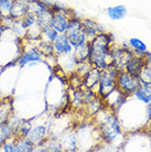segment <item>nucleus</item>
<instances>
[{
  "instance_id": "nucleus-1",
  "label": "nucleus",
  "mask_w": 151,
  "mask_h": 152,
  "mask_svg": "<svg viewBox=\"0 0 151 152\" xmlns=\"http://www.w3.org/2000/svg\"><path fill=\"white\" fill-rule=\"evenodd\" d=\"M89 62L91 64L100 69L105 71L113 64L111 58V33L99 32L98 34L89 40Z\"/></svg>"
},
{
  "instance_id": "nucleus-2",
  "label": "nucleus",
  "mask_w": 151,
  "mask_h": 152,
  "mask_svg": "<svg viewBox=\"0 0 151 152\" xmlns=\"http://www.w3.org/2000/svg\"><path fill=\"white\" fill-rule=\"evenodd\" d=\"M99 126H100V133H102L103 140L105 142H113L115 139L121 134V127L118 121L117 117L115 116L113 111L100 113Z\"/></svg>"
},
{
  "instance_id": "nucleus-3",
  "label": "nucleus",
  "mask_w": 151,
  "mask_h": 152,
  "mask_svg": "<svg viewBox=\"0 0 151 152\" xmlns=\"http://www.w3.org/2000/svg\"><path fill=\"white\" fill-rule=\"evenodd\" d=\"M119 71L120 69H118L114 65H110L108 69L102 71L97 84V94L102 99H105L116 88V76Z\"/></svg>"
},
{
  "instance_id": "nucleus-4",
  "label": "nucleus",
  "mask_w": 151,
  "mask_h": 152,
  "mask_svg": "<svg viewBox=\"0 0 151 152\" xmlns=\"http://www.w3.org/2000/svg\"><path fill=\"white\" fill-rule=\"evenodd\" d=\"M65 34L68 38V40H70V42H71V44L73 45L74 49L84 45V44H86L87 42L89 41L87 39L85 32L83 31L82 20L79 18H76V17H71Z\"/></svg>"
},
{
  "instance_id": "nucleus-5",
  "label": "nucleus",
  "mask_w": 151,
  "mask_h": 152,
  "mask_svg": "<svg viewBox=\"0 0 151 152\" xmlns=\"http://www.w3.org/2000/svg\"><path fill=\"white\" fill-rule=\"evenodd\" d=\"M139 78L129 74L125 69H120L116 76V87L127 97L133 95V93L139 87Z\"/></svg>"
},
{
  "instance_id": "nucleus-6",
  "label": "nucleus",
  "mask_w": 151,
  "mask_h": 152,
  "mask_svg": "<svg viewBox=\"0 0 151 152\" xmlns=\"http://www.w3.org/2000/svg\"><path fill=\"white\" fill-rule=\"evenodd\" d=\"M133 55V52H131L127 46H121V48H113L111 46V58H113V64L118 69H124L126 63L128 60Z\"/></svg>"
},
{
  "instance_id": "nucleus-7",
  "label": "nucleus",
  "mask_w": 151,
  "mask_h": 152,
  "mask_svg": "<svg viewBox=\"0 0 151 152\" xmlns=\"http://www.w3.org/2000/svg\"><path fill=\"white\" fill-rule=\"evenodd\" d=\"M71 19V17L67 15V12L65 9L63 10H59V11H53L52 21H51V26H52L59 33H65L67 30L68 21Z\"/></svg>"
},
{
  "instance_id": "nucleus-8",
  "label": "nucleus",
  "mask_w": 151,
  "mask_h": 152,
  "mask_svg": "<svg viewBox=\"0 0 151 152\" xmlns=\"http://www.w3.org/2000/svg\"><path fill=\"white\" fill-rule=\"evenodd\" d=\"M53 48H54V53L56 54L57 56L72 54L74 52V48L65 33H61L57 37L56 40L53 42Z\"/></svg>"
},
{
  "instance_id": "nucleus-9",
  "label": "nucleus",
  "mask_w": 151,
  "mask_h": 152,
  "mask_svg": "<svg viewBox=\"0 0 151 152\" xmlns=\"http://www.w3.org/2000/svg\"><path fill=\"white\" fill-rule=\"evenodd\" d=\"M146 62L147 61H146L144 55H136V54H133L128 60V62L126 63L124 69H125L126 72H128L129 74L138 77L140 75L141 71H142V69H144Z\"/></svg>"
},
{
  "instance_id": "nucleus-10",
  "label": "nucleus",
  "mask_w": 151,
  "mask_h": 152,
  "mask_svg": "<svg viewBox=\"0 0 151 152\" xmlns=\"http://www.w3.org/2000/svg\"><path fill=\"white\" fill-rule=\"evenodd\" d=\"M46 134H48V128L43 125L35 126L30 129V132L28 134V139L33 143L35 147L41 145L45 141Z\"/></svg>"
},
{
  "instance_id": "nucleus-11",
  "label": "nucleus",
  "mask_w": 151,
  "mask_h": 152,
  "mask_svg": "<svg viewBox=\"0 0 151 152\" xmlns=\"http://www.w3.org/2000/svg\"><path fill=\"white\" fill-rule=\"evenodd\" d=\"M42 62V54L40 53L39 50L32 49L26 51L18 58V65L20 67H24L30 63H41Z\"/></svg>"
},
{
  "instance_id": "nucleus-12",
  "label": "nucleus",
  "mask_w": 151,
  "mask_h": 152,
  "mask_svg": "<svg viewBox=\"0 0 151 152\" xmlns=\"http://www.w3.org/2000/svg\"><path fill=\"white\" fill-rule=\"evenodd\" d=\"M28 12H29L28 0H15L10 17L15 20L22 19L23 17H24V15L28 13Z\"/></svg>"
},
{
  "instance_id": "nucleus-13",
  "label": "nucleus",
  "mask_w": 151,
  "mask_h": 152,
  "mask_svg": "<svg viewBox=\"0 0 151 152\" xmlns=\"http://www.w3.org/2000/svg\"><path fill=\"white\" fill-rule=\"evenodd\" d=\"M100 74H102L100 69L92 66L89 71L84 75V85H85V87L87 89H93L95 86H97Z\"/></svg>"
},
{
  "instance_id": "nucleus-14",
  "label": "nucleus",
  "mask_w": 151,
  "mask_h": 152,
  "mask_svg": "<svg viewBox=\"0 0 151 152\" xmlns=\"http://www.w3.org/2000/svg\"><path fill=\"white\" fill-rule=\"evenodd\" d=\"M82 27H83V31L85 32L88 40H92L94 37L98 34L99 32H102V29L99 28L98 23H96L92 19L82 20Z\"/></svg>"
},
{
  "instance_id": "nucleus-15",
  "label": "nucleus",
  "mask_w": 151,
  "mask_h": 152,
  "mask_svg": "<svg viewBox=\"0 0 151 152\" xmlns=\"http://www.w3.org/2000/svg\"><path fill=\"white\" fill-rule=\"evenodd\" d=\"M133 96L139 102L147 105L151 102V84H140L139 87L137 88L133 93Z\"/></svg>"
},
{
  "instance_id": "nucleus-16",
  "label": "nucleus",
  "mask_w": 151,
  "mask_h": 152,
  "mask_svg": "<svg viewBox=\"0 0 151 152\" xmlns=\"http://www.w3.org/2000/svg\"><path fill=\"white\" fill-rule=\"evenodd\" d=\"M62 60L61 62V66L64 69V71H71L74 72L77 69V65L79 62L77 61V58L74 56V54H66V55H61L59 56Z\"/></svg>"
},
{
  "instance_id": "nucleus-17",
  "label": "nucleus",
  "mask_w": 151,
  "mask_h": 152,
  "mask_svg": "<svg viewBox=\"0 0 151 152\" xmlns=\"http://www.w3.org/2000/svg\"><path fill=\"white\" fill-rule=\"evenodd\" d=\"M107 15L111 20H121L127 15V9L125 6H115L107 8Z\"/></svg>"
},
{
  "instance_id": "nucleus-18",
  "label": "nucleus",
  "mask_w": 151,
  "mask_h": 152,
  "mask_svg": "<svg viewBox=\"0 0 151 152\" xmlns=\"http://www.w3.org/2000/svg\"><path fill=\"white\" fill-rule=\"evenodd\" d=\"M32 151H35V145L28 138H20V140H17L15 152H32Z\"/></svg>"
},
{
  "instance_id": "nucleus-19",
  "label": "nucleus",
  "mask_w": 151,
  "mask_h": 152,
  "mask_svg": "<svg viewBox=\"0 0 151 152\" xmlns=\"http://www.w3.org/2000/svg\"><path fill=\"white\" fill-rule=\"evenodd\" d=\"M59 35H60V33H59L51 24L41 29V37L43 38V40H45V41H48V42L53 43V42L57 39Z\"/></svg>"
},
{
  "instance_id": "nucleus-20",
  "label": "nucleus",
  "mask_w": 151,
  "mask_h": 152,
  "mask_svg": "<svg viewBox=\"0 0 151 152\" xmlns=\"http://www.w3.org/2000/svg\"><path fill=\"white\" fill-rule=\"evenodd\" d=\"M129 46L133 49V54L136 55H144V52L147 51V45L140 39L131 38L129 40Z\"/></svg>"
},
{
  "instance_id": "nucleus-21",
  "label": "nucleus",
  "mask_w": 151,
  "mask_h": 152,
  "mask_svg": "<svg viewBox=\"0 0 151 152\" xmlns=\"http://www.w3.org/2000/svg\"><path fill=\"white\" fill-rule=\"evenodd\" d=\"M21 22H22L23 27H24V29H26V31H29V30H31V29H33V28L38 27L35 15L32 13V12H28V13H26L24 17L21 19Z\"/></svg>"
},
{
  "instance_id": "nucleus-22",
  "label": "nucleus",
  "mask_w": 151,
  "mask_h": 152,
  "mask_svg": "<svg viewBox=\"0 0 151 152\" xmlns=\"http://www.w3.org/2000/svg\"><path fill=\"white\" fill-rule=\"evenodd\" d=\"M15 0H0V17L7 18L10 17Z\"/></svg>"
},
{
  "instance_id": "nucleus-23",
  "label": "nucleus",
  "mask_w": 151,
  "mask_h": 152,
  "mask_svg": "<svg viewBox=\"0 0 151 152\" xmlns=\"http://www.w3.org/2000/svg\"><path fill=\"white\" fill-rule=\"evenodd\" d=\"M138 78L140 80V84H151V63L146 62Z\"/></svg>"
},
{
  "instance_id": "nucleus-24",
  "label": "nucleus",
  "mask_w": 151,
  "mask_h": 152,
  "mask_svg": "<svg viewBox=\"0 0 151 152\" xmlns=\"http://www.w3.org/2000/svg\"><path fill=\"white\" fill-rule=\"evenodd\" d=\"M39 51L41 54H44V55H52L54 53V48H53V43L51 42H48L45 40L40 43V46H39Z\"/></svg>"
},
{
  "instance_id": "nucleus-25",
  "label": "nucleus",
  "mask_w": 151,
  "mask_h": 152,
  "mask_svg": "<svg viewBox=\"0 0 151 152\" xmlns=\"http://www.w3.org/2000/svg\"><path fill=\"white\" fill-rule=\"evenodd\" d=\"M15 145H17V140L15 138L8 139L4 141V143L2 145L0 150L4 152H15Z\"/></svg>"
},
{
  "instance_id": "nucleus-26",
  "label": "nucleus",
  "mask_w": 151,
  "mask_h": 152,
  "mask_svg": "<svg viewBox=\"0 0 151 152\" xmlns=\"http://www.w3.org/2000/svg\"><path fill=\"white\" fill-rule=\"evenodd\" d=\"M45 149L48 150V151H56V152L63 150L62 145H61L60 142H57V141H55V140H50L49 142H48V145H46Z\"/></svg>"
},
{
  "instance_id": "nucleus-27",
  "label": "nucleus",
  "mask_w": 151,
  "mask_h": 152,
  "mask_svg": "<svg viewBox=\"0 0 151 152\" xmlns=\"http://www.w3.org/2000/svg\"><path fill=\"white\" fill-rule=\"evenodd\" d=\"M30 129L31 127L30 125L28 124H23V125H21L18 128V134H19L20 138H26L28 137V134H29V132H30Z\"/></svg>"
},
{
  "instance_id": "nucleus-28",
  "label": "nucleus",
  "mask_w": 151,
  "mask_h": 152,
  "mask_svg": "<svg viewBox=\"0 0 151 152\" xmlns=\"http://www.w3.org/2000/svg\"><path fill=\"white\" fill-rule=\"evenodd\" d=\"M147 115H148V120L151 122V102L147 104Z\"/></svg>"
},
{
  "instance_id": "nucleus-29",
  "label": "nucleus",
  "mask_w": 151,
  "mask_h": 152,
  "mask_svg": "<svg viewBox=\"0 0 151 152\" xmlns=\"http://www.w3.org/2000/svg\"><path fill=\"white\" fill-rule=\"evenodd\" d=\"M144 58H146V61L149 62V63H151V52H148V51H146L144 54Z\"/></svg>"
},
{
  "instance_id": "nucleus-30",
  "label": "nucleus",
  "mask_w": 151,
  "mask_h": 152,
  "mask_svg": "<svg viewBox=\"0 0 151 152\" xmlns=\"http://www.w3.org/2000/svg\"><path fill=\"white\" fill-rule=\"evenodd\" d=\"M0 108H1V105H0Z\"/></svg>"
}]
</instances>
